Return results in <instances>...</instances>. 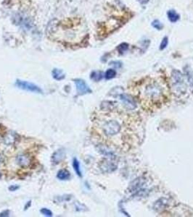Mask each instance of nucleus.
I'll list each match as a JSON object with an SVG mask.
<instances>
[{"label": "nucleus", "instance_id": "f257e3e1", "mask_svg": "<svg viewBox=\"0 0 193 217\" xmlns=\"http://www.w3.org/2000/svg\"><path fill=\"white\" fill-rule=\"evenodd\" d=\"M95 119V128L107 141L121 150H128L138 145L142 138V121L135 114L104 107Z\"/></svg>", "mask_w": 193, "mask_h": 217}, {"label": "nucleus", "instance_id": "f03ea898", "mask_svg": "<svg viewBox=\"0 0 193 217\" xmlns=\"http://www.w3.org/2000/svg\"><path fill=\"white\" fill-rule=\"evenodd\" d=\"M132 94L146 111L161 109L170 100V88L165 81L147 79L133 88Z\"/></svg>", "mask_w": 193, "mask_h": 217}, {"label": "nucleus", "instance_id": "7ed1b4c3", "mask_svg": "<svg viewBox=\"0 0 193 217\" xmlns=\"http://www.w3.org/2000/svg\"><path fill=\"white\" fill-rule=\"evenodd\" d=\"M171 83L172 86L175 91L179 92V93H186L187 86L185 83L184 75L182 72L179 70H173L171 73Z\"/></svg>", "mask_w": 193, "mask_h": 217}, {"label": "nucleus", "instance_id": "20e7f679", "mask_svg": "<svg viewBox=\"0 0 193 217\" xmlns=\"http://www.w3.org/2000/svg\"><path fill=\"white\" fill-rule=\"evenodd\" d=\"M15 85H17V88H19V89H20L25 90V91L34 92V93H42V89H41L39 87H38L36 85H35L34 83H29V82L17 80Z\"/></svg>", "mask_w": 193, "mask_h": 217}, {"label": "nucleus", "instance_id": "39448f33", "mask_svg": "<svg viewBox=\"0 0 193 217\" xmlns=\"http://www.w3.org/2000/svg\"><path fill=\"white\" fill-rule=\"evenodd\" d=\"M120 99L123 101L125 106L128 109L134 110L136 109V104L135 100L131 96L126 94V93H121L119 95Z\"/></svg>", "mask_w": 193, "mask_h": 217}, {"label": "nucleus", "instance_id": "423d86ee", "mask_svg": "<svg viewBox=\"0 0 193 217\" xmlns=\"http://www.w3.org/2000/svg\"><path fill=\"white\" fill-rule=\"evenodd\" d=\"M75 83L76 85V90L79 94L84 95L86 94V93H89L91 92V89H89V87L88 86V85H87V84L85 83V81H83V80H75Z\"/></svg>", "mask_w": 193, "mask_h": 217}, {"label": "nucleus", "instance_id": "0eeeda50", "mask_svg": "<svg viewBox=\"0 0 193 217\" xmlns=\"http://www.w3.org/2000/svg\"><path fill=\"white\" fill-rule=\"evenodd\" d=\"M16 163L17 165H19L21 167L27 168L32 164V160H31L30 156L28 154H20L17 156Z\"/></svg>", "mask_w": 193, "mask_h": 217}, {"label": "nucleus", "instance_id": "6e6552de", "mask_svg": "<svg viewBox=\"0 0 193 217\" xmlns=\"http://www.w3.org/2000/svg\"><path fill=\"white\" fill-rule=\"evenodd\" d=\"M101 169L103 170L105 172H111L114 171L116 169V165L110 161L103 162L102 165L101 166Z\"/></svg>", "mask_w": 193, "mask_h": 217}, {"label": "nucleus", "instance_id": "1a4fd4ad", "mask_svg": "<svg viewBox=\"0 0 193 217\" xmlns=\"http://www.w3.org/2000/svg\"><path fill=\"white\" fill-rule=\"evenodd\" d=\"M167 15H168V17H169V20L171 23H176V21L179 20V17H180L178 13H177L175 10H173V9L168 12Z\"/></svg>", "mask_w": 193, "mask_h": 217}, {"label": "nucleus", "instance_id": "9d476101", "mask_svg": "<svg viewBox=\"0 0 193 217\" xmlns=\"http://www.w3.org/2000/svg\"><path fill=\"white\" fill-rule=\"evenodd\" d=\"M167 200L165 198H161L159 199L158 201H157V202L154 204V208L155 209V210L160 211L162 210V209H163L166 206L167 204Z\"/></svg>", "mask_w": 193, "mask_h": 217}, {"label": "nucleus", "instance_id": "9b49d317", "mask_svg": "<svg viewBox=\"0 0 193 217\" xmlns=\"http://www.w3.org/2000/svg\"><path fill=\"white\" fill-rule=\"evenodd\" d=\"M64 156H65V154H64L63 150H58V151L55 152V153L54 154L53 156H52V161H53L54 164L59 163L61 160H63Z\"/></svg>", "mask_w": 193, "mask_h": 217}, {"label": "nucleus", "instance_id": "f8f14e48", "mask_svg": "<svg viewBox=\"0 0 193 217\" xmlns=\"http://www.w3.org/2000/svg\"><path fill=\"white\" fill-rule=\"evenodd\" d=\"M70 172L68 171H67L66 169H62L60 170L58 173V178L60 179V180H66V179H68L70 178Z\"/></svg>", "mask_w": 193, "mask_h": 217}, {"label": "nucleus", "instance_id": "ddd939ff", "mask_svg": "<svg viewBox=\"0 0 193 217\" xmlns=\"http://www.w3.org/2000/svg\"><path fill=\"white\" fill-rule=\"evenodd\" d=\"M52 75H53L54 79L58 80V81H61L65 78V75H64L63 70L59 69H54L52 71Z\"/></svg>", "mask_w": 193, "mask_h": 217}, {"label": "nucleus", "instance_id": "4468645a", "mask_svg": "<svg viewBox=\"0 0 193 217\" xmlns=\"http://www.w3.org/2000/svg\"><path fill=\"white\" fill-rule=\"evenodd\" d=\"M103 77V74L100 71H95L91 74V78L95 81H99Z\"/></svg>", "mask_w": 193, "mask_h": 217}, {"label": "nucleus", "instance_id": "2eb2a0df", "mask_svg": "<svg viewBox=\"0 0 193 217\" xmlns=\"http://www.w3.org/2000/svg\"><path fill=\"white\" fill-rule=\"evenodd\" d=\"M73 169L75 170L76 173L77 174L78 176H79V177H81V169H80V164L79 161L76 159H73Z\"/></svg>", "mask_w": 193, "mask_h": 217}, {"label": "nucleus", "instance_id": "dca6fc26", "mask_svg": "<svg viewBox=\"0 0 193 217\" xmlns=\"http://www.w3.org/2000/svg\"><path fill=\"white\" fill-rule=\"evenodd\" d=\"M116 70L113 69H109L107 70L106 72H105V77L107 80H110V79H112V78H113L115 76H116Z\"/></svg>", "mask_w": 193, "mask_h": 217}, {"label": "nucleus", "instance_id": "f3484780", "mask_svg": "<svg viewBox=\"0 0 193 217\" xmlns=\"http://www.w3.org/2000/svg\"><path fill=\"white\" fill-rule=\"evenodd\" d=\"M128 46H129L126 43H122L117 47V50L118 51L120 54H124V52H126L128 49Z\"/></svg>", "mask_w": 193, "mask_h": 217}, {"label": "nucleus", "instance_id": "a211bd4d", "mask_svg": "<svg viewBox=\"0 0 193 217\" xmlns=\"http://www.w3.org/2000/svg\"><path fill=\"white\" fill-rule=\"evenodd\" d=\"M185 72H186V75L187 77L189 83H190V85L193 87V72L191 71L190 69L185 70Z\"/></svg>", "mask_w": 193, "mask_h": 217}, {"label": "nucleus", "instance_id": "6ab92c4d", "mask_svg": "<svg viewBox=\"0 0 193 217\" xmlns=\"http://www.w3.org/2000/svg\"><path fill=\"white\" fill-rule=\"evenodd\" d=\"M152 25L157 30H162L163 28V25L158 20H155L153 23H152Z\"/></svg>", "mask_w": 193, "mask_h": 217}, {"label": "nucleus", "instance_id": "aec40b11", "mask_svg": "<svg viewBox=\"0 0 193 217\" xmlns=\"http://www.w3.org/2000/svg\"><path fill=\"white\" fill-rule=\"evenodd\" d=\"M168 43H169V39H168L167 37H164L161 42V46H160V49H161V50H163V49H164L166 48Z\"/></svg>", "mask_w": 193, "mask_h": 217}, {"label": "nucleus", "instance_id": "412c9836", "mask_svg": "<svg viewBox=\"0 0 193 217\" xmlns=\"http://www.w3.org/2000/svg\"><path fill=\"white\" fill-rule=\"evenodd\" d=\"M41 213L43 215H44V216H52V213L50 210H49L47 208H42V210H41Z\"/></svg>", "mask_w": 193, "mask_h": 217}, {"label": "nucleus", "instance_id": "4be33fe9", "mask_svg": "<svg viewBox=\"0 0 193 217\" xmlns=\"http://www.w3.org/2000/svg\"><path fill=\"white\" fill-rule=\"evenodd\" d=\"M111 65H113L114 67H116V68H120L122 66V63L119 61H114L110 62Z\"/></svg>", "mask_w": 193, "mask_h": 217}, {"label": "nucleus", "instance_id": "5701e85b", "mask_svg": "<svg viewBox=\"0 0 193 217\" xmlns=\"http://www.w3.org/2000/svg\"><path fill=\"white\" fill-rule=\"evenodd\" d=\"M17 189H18V186H16V185H12V186L9 187V190L10 191H15Z\"/></svg>", "mask_w": 193, "mask_h": 217}, {"label": "nucleus", "instance_id": "b1692460", "mask_svg": "<svg viewBox=\"0 0 193 217\" xmlns=\"http://www.w3.org/2000/svg\"><path fill=\"white\" fill-rule=\"evenodd\" d=\"M9 216L8 211H6V212H4L0 214V216Z\"/></svg>", "mask_w": 193, "mask_h": 217}, {"label": "nucleus", "instance_id": "393cba45", "mask_svg": "<svg viewBox=\"0 0 193 217\" xmlns=\"http://www.w3.org/2000/svg\"><path fill=\"white\" fill-rule=\"evenodd\" d=\"M139 1L142 4H146L147 2H148V1H149V0H139Z\"/></svg>", "mask_w": 193, "mask_h": 217}, {"label": "nucleus", "instance_id": "a878e982", "mask_svg": "<svg viewBox=\"0 0 193 217\" xmlns=\"http://www.w3.org/2000/svg\"><path fill=\"white\" fill-rule=\"evenodd\" d=\"M0 138H1V136H0Z\"/></svg>", "mask_w": 193, "mask_h": 217}]
</instances>
